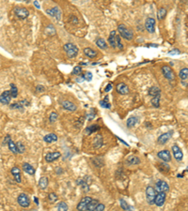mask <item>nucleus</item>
<instances>
[{
	"label": "nucleus",
	"mask_w": 188,
	"mask_h": 211,
	"mask_svg": "<svg viewBox=\"0 0 188 211\" xmlns=\"http://www.w3.org/2000/svg\"><path fill=\"white\" fill-rule=\"evenodd\" d=\"M118 31L120 32V36L124 38L127 41H131V40H133V38H134L133 32L129 28H127V27L122 24L118 25Z\"/></svg>",
	"instance_id": "nucleus-1"
},
{
	"label": "nucleus",
	"mask_w": 188,
	"mask_h": 211,
	"mask_svg": "<svg viewBox=\"0 0 188 211\" xmlns=\"http://www.w3.org/2000/svg\"><path fill=\"white\" fill-rule=\"evenodd\" d=\"M64 50H65V52L67 53V55L70 58L75 57L76 55L78 54V52H79L77 46L74 45V44H73V43H66L64 45Z\"/></svg>",
	"instance_id": "nucleus-2"
},
{
	"label": "nucleus",
	"mask_w": 188,
	"mask_h": 211,
	"mask_svg": "<svg viewBox=\"0 0 188 211\" xmlns=\"http://www.w3.org/2000/svg\"><path fill=\"white\" fill-rule=\"evenodd\" d=\"M156 191L154 188L152 186H148L146 189V199L149 204H154V199H155Z\"/></svg>",
	"instance_id": "nucleus-3"
},
{
	"label": "nucleus",
	"mask_w": 188,
	"mask_h": 211,
	"mask_svg": "<svg viewBox=\"0 0 188 211\" xmlns=\"http://www.w3.org/2000/svg\"><path fill=\"white\" fill-rule=\"evenodd\" d=\"M17 202L22 207H28L30 205V200L29 197L26 193H20L17 198Z\"/></svg>",
	"instance_id": "nucleus-4"
},
{
	"label": "nucleus",
	"mask_w": 188,
	"mask_h": 211,
	"mask_svg": "<svg viewBox=\"0 0 188 211\" xmlns=\"http://www.w3.org/2000/svg\"><path fill=\"white\" fill-rule=\"evenodd\" d=\"M155 191L158 192H167L169 191V185L164 180H158L155 184Z\"/></svg>",
	"instance_id": "nucleus-5"
},
{
	"label": "nucleus",
	"mask_w": 188,
	"mask_h": 211,
	"mask_svg": "<svg viewBox=\"0 0 188 211\" xmlns=\"http://www.w3.org/2000/svg\"><path fill=\"white\" fill-rule=\"evenodd\" d=\"M91 200H92V198L90 197V196L83 197L81 199V201L79 202V204H77V207H76L77 210H79V211H87V207L88 203H90Z\"/></svg>",
	"instance_id": "nucleus-6"
},
{
	"label": "nucleus",
	"mask_w": 188,
	"mask_h": 211,
	"mask_svg": "<svg viewBox=\"0 0 188 211\" xmlns=\"http://www.w3.org/2000/svg\"><path fill=\"white\" fill-rule=\"evenodd\" d=\"M14 13L20 19H26L29 16L28 9H26V8H15Z\"/></svg>",
	"instance_id": "nucleus-7"
},
{
	"label": "nucleus",
	"mask_w": 188,
	"mask_h": 211,
	"mask_svg": "<svg viewBox=\"0 0 188 211\" xmlns=\"http://www.w3.org/2000/svg\"><path fill=\"white\" fill-rule=\"evenodd\" d=\"M162 73H163V75L167 78L168 80L169 81H172L175 79V74L173 73L172 69L170 68L168 66H164L162 68Z\"/></svg>",
	"instance_id": "nucleus-8"
},
{
	"label": "nucleus",
	"mask_w": 188,
	"mask_h": 211,
	"mask_svg": "<svg viewBox=\"0 0 188 211\" xmlns=\"http://www.w3.org/2000/svg\"><path fill=\"white\" fill-rule=\"evenodd\" d=\"M145 26H146V29L149 33H154L155 31V20L153 18H147L146 22H145Z\"/></svg>",
	"instance_id": "nucleus-9"
},
{
	"label": "nucleus",
	"mask_w": 188,
	"mask_h": 211,
	"mask_svg": "<svg viewBox=\"0 0 188 211\" xmlns=\"http://www.w3.org/2000/svg\"><path fill=\"white\" fill-rule=\"evenodd\" d=\"M165 192H158L155 195V199H154V204L157 207H163L165 202Z\"/></svg>",
	"instance_id": "nucleus-10"
},
{
	"label": "nucleus",
	"mask_w": 188,
	"mask_h": 211,
	"mask_svg": "<svg viewBox=\"0 0 188 211\" xmlns=\"http://www.w3.org/2000/svg\"><path fill=\"white\" fill-rule=\"evenodd\" d=\"M171 150L173 152V155H174V158L176 159V160H178V162H181L184 159V153H182L181 149L177 146V145H174L171 148Z\"/></svg>",
	"instance_id": "nucleus-11"
},
{
	"label": "nucleus",
	"mask_w": 188,
	"mask_h": 211,
	"mask_svg": "<svg viewBox=\"0 0 188 211\" xmlns=\"http://www.w3.org/2000/svg\"><path fill=\"white\" fill-rule=\"evenodd\" d=\"M10 99H12V96H10L9 90L4 91L1 95H0V102L3 105H8L10 102Z\"/></svg>",
	"instance_id": "nucleus-12"
},
{
	"label": "nucleus",
	"mask_w": 188,
	"mask_h": 211,
	"mask_svg": "<svg viewBox=\"0 0 188 211\" xmlns=\"http://www.w3.org/2000/svg\"><path fill=\"white\" fill-rule=\"evenodd\" d=\"M157 156H158L159 159H161L165 162H170V160H171V154L168 150H167V149L159 151L157 153Z\"/></svg>",
	"instance_id": "nucleus-13"
},
{
	"label": "nucleus",
	"mask_w": 188,
	"mask_h": 211,
	"mask_svg": "<svg viewBox=\"0 0 188 211\" xmlns=\"http://www.w3.org/2000/svg\"><path fill=\"white\" fill-rule=\"evenodd\" d=\"M172 133H173V131H168V132H165L163 134H161L157 139L158 144H160V145H165V144L171 138Z\"/></svg>",
	"instance_id": "nucleus-14"
},
{
	"label": "nucleus",
	"mask_w": 188,
	"mask_h": 211,
	"mask_svg": "<svg viewBox=\"0 0 188 211\" xmlns=\"http://www.w3.org/2000/svg\"><path fill=\"white\" fill-rule=\"evenodd\" d=\"M117 92L120 95H126V94H128L130 92L129 90V87L126 84L124 83H120L117 86Z\"/></svg>",
	"instance_id": "nucleus-15"
},
{
	"label": "nucleus",
	"mask_w": 188,
	"mask_h": 211,
	"mask_svg": "<svg viewBox=\"0 0 188 211\" xmlns=\"http://www.w3.org/2000/svg\"><path fill=\"white\" fill-rule=\"evenodd\" d=\"M60 156H61V153L57 151V152H50L48 153L45 156V160L47 162H53L55 160H57Z\"/></svg>",
	"instance_id": "nucleus-16"
},
{
	"label": "nucleus",
	"mask_w": 188,
	"mask_h": 211,
	"mask_svg": "<svg viewBox=\"0 0 188 211\" xmlns=\"http://www.w3.org/2000/svg\"><path fill=\"white\" fill-rule=\"evenodd\" d=\"M46 12L52 16V17H55V18H57L58 21L60 20V16H61V12H60V10L58 7H55V8H52L50 9H47L46 10Z\"/></svg>",
	"instance_id": "nucleus-17"
},
{
	"label": "nucleus",
	"mask_w": 188,
	"mask_h": 211,
	"mask_svg": "<svg viewBox=\"0 0 188 211\" xmlns=\"http://www.w3.org/2000/svg\"><path fill=\"white\" fill-rule=\"evenodd\" d=\"M62 107L66 110L68 111H71V112H74V111L77 109V106L71 102H69V101H64L62 102Z\"/></svg>",
	"instance_id": "nucleus-18"
},
{
	"label": "nucleus",
	"mask_w": 188,
	"mask_h": 211,
	"mask_svg": "<svg viewBox=\"0 0 188 211\" xmlns=\"http://www.w3.org/2000/svg\"><path fill=\"white\" fill-rule=\"evenodd\" d=\"M12 174L14 177L15 181L17 183H21V170L17 166H14L12 169Z\"/></svg>",
	"instance_id": "nucleus-19"
},
{
	"label": "nucleus",
	"mask_w": 188,
	"mask_h": 211,
	"mask_svg": "<svg viewBox=\"0 0 188 211\" xmlns=\"http://www.w3.org/2000/svg\"><path fill=\"white\" fill-rule=\"evenodd\" d=\"M22 167H23L24 172H26V174H28L30 175H34L35 169H34V167H33L31 164L27 163V162H25V163H23V166H22Z\"/></svg>",
	"instance_id": "nucleus-20"
},
{
	"label": "nucleus",
	"mask_w": 188,
	"mask_h": 211,
	"mask_svg": "<svg viewBox=\"0 0 188 211\" xmlns=\"http://www.w3.org/2000/svg\"><path fill=\"white\" fill-rule=\"evenodd\" d=\"M43 140H44V142L49 143V144L54 143V142L58 141V136L55 134V133H49V134H46L43 137Z\"/></svg>",
	"instance_id": "nucleus-21"
},
{
	"label": "nucleus",
	"mask_w": 188,
	"mask_h": 211,
	"mask_svg": "<svg viewBox=\"0 0 188 211\" xmlns=\"http://www.w3.org/2000/svg\"><path fill=\"white\" fill-rule=\"evenodd\" d=\"M116 35H117V32L115 30L111 31V33L109 34V38H108V42H109V45L116 48Z\"/></svg>",
	"instance_id": "nucleus-22"
},
{
	"label": "nucleus",
	"mask_w": 188,
	"mask_h": 211,
	"mask_svg": "<svg viewBox=\"0 0 188 211\" xmlns=\"http://www.w3.org/2000/svg\"><path fill=\"white\" fill-rule=\"evenodd\" d=\"M126 163L128 165H136L140 163V160L138 157L136 156H131L126 160Z\"/></svg>",
	"instance_id": "nucleus-23"
},
{
	"label": "nucleus",
	"mask_w": 188,
	"mask_h": 211,
	"mask_svg": "<svg viewBox=\"0 0 188 211\" xmlns=\"http://www.w3.org/2000/svg\"><path fill=\"white\" fill-rule=\"evenodd\" d=\"M149 95L152 96V98L156 96H160L161 95V90H160V88L157 86H152L150 89H149Z\"/></svg>",
	"instance_id": "nucleus-24"
},
{
	"label": "nucleus",
	"mask_w": 188,
	"mask_h": 211,
	"mask_svg": "<svg viewBox=\"0 0 188 211\" xmlns=\"http://www.w3.org/2000/svg\"><path fill=\"white\" fill-rule=\"evenodd\" d=\"M84 54L90 58H94L97 55V52L95 51V50L91 49V48H85L84 49Z\"/></svg>",
	"instance_id": "nucleus-25"
},
{
	"label": "nucleus",
	"mask_w": 188,
	"mask_h": 211,
	"mask_svg": "<svg viewBox=\"0 0 188 211\" xmlns=\"http://www.w3.org/2000/svg\"><path fill=\"white\" fill-rule=\"evenodd\" d=\"M102 146H103V137H102V135H97L95 138H94L93 146L95 148H99Z\"/></svg>",
	"instance_id": "nucleus-26"
},
{
	"label": "nucleus",
	"mask_w": 188,
	"mask_h": 211,
	"mask_svg": "<svg viewBox=\"0 0 188 211\" xmlns=\"http://www.w3.org/2000/svg\"><path fill=\"white\" fill-rule=\"evenodd\" d=\"M99 204V201L96 199H92L91 201L88 203L87 207V211H94L97 207V204Z\"/></svg>",
	"instance_id": "nucleus-27"
},
{
	"label": "nucleus",
	"mask_w": 188,
	"mask_h": 211,
	"mask_svg": "<svg viewBox=\"0 0 188 211\" xmlns=\"http://www.w3.org/2000/svg\"><path fill=\"white\" fill-rule=\"evenodd\" d=\"M138 121H139L138 117H136V116H132V117H130L128 120H127V127L128 128L135 127L138 123Z\"/></svg>",
	"instance_id": "nucleus-28"
},
{
	"label": "nucleus",
	"mask_w": 188,
	"mask_h": 211,
	"mask_svg": "<svg viewBox=\"0 0 188 211\" xmlns=\"http://www.w3.org/2000/svg\"><path fill=\"white\" fill-rule=\"evenodd\" d=\"M120 203L121 208H122L123 210H125V211H134V208H133L132 207H130V205L127 204V202L125 201V200L120 199Z\"/></svg>",
	"instance_id": "nucleus-29"
},
{
	"label": "nucleus",
	"mask_w": 188,
	"mask_h": 211,
	"mask_svg": "<svg viewBox=\"0 0 188 211\" xmlns=\"http://www.w3.org/2000/svg\"><path fill=\"white\" fill-rule=\"evenodd\" d=\"M39 186H40L41 189L44 190V189H46L47 186H48V178L46 176H42L41 177L40 181H39Z\"/></svg>",
	"instance_id": "nucleus-30"
},
{
	"label": "nucleus",
	"mask_w": 188,
	"mask_h": 211,
	"mask_svg": "<svg viewBox=\"0 0 188 211\" xmlns=\"http://www.w3.org/2000/svg\"><path fill=\"white\" fill-rule=\"evenodd\" d=\"M165 16H167V9H165V8H160L158 9V12H157V18L158 20H163Z\"/></svg>",
	"instance_id": "nucleus-31"
},
{
	"label": "nucleus",
	"mask_w": 188,
	"mask_h": 211,
	"mask_svg": "<svg viewBox=\"0 0 188 211\" xmlns=\"http://www.w3.org/2000/svg\"><path fill=\"white\" fill-rule=\"evenodd\" d=\"M10 96H12V98H17L18 96V88L17 86H16L14 84H10Z\"/></svg>",
	"instance_id": "nucleus-32"
},
{
	"label": "nucleus",
	"mask_w": 188,
	"mask_h": 211,
	"mask_svg": "<svg viewBox=\"0 0 188 211\" xmlns=\"http://www.w3.org/2000/svg\"><path fill=\"white\" fill-rule=\"evenodd\" d=\"M179 76H180V78L182 80V82L186 81L187 78H188V69L187 68L181 69V71H180V73H179Z\"/></svg>",
	"instance_id": "nucleus-33"
},
{
	"label": "nucleus",
	"mask_w": 188,
	"mask_h": 211,
	"mask_svg": "<svg viewBox=\"0 0 188 211\" xmlns=\"http://www.w3.org/2000/svg\"><path fill=\"white\" fill-rule=\"evenodd\" d=\"M96 44H97V46L99 48H101V49H103V50L107 49V44H106V41H104L103 38H98V40L96 41Z\"/></svg>",
	"instance_id": "nucleus-34"
},
{
	"label": "nucleus",
	"mask_w": 188,
	"mask_h": 211,
	"mask_svg": "<svg viewBox=\"0 0 188 211\" xmlns=\"http://www.w3.org/2000/svg\"><path fill=\"white\" fill-rule=\"evenodd\" d=\"M99 130H100V126H99V125H91V126L87 128L86 132H87V134H91L92 132L96 131H99Z\"/></svg>",
	"instance_id": "nucleus-35"
},
{
	"label": "nucleus",
	"mask_w": 188,
	"mask_h": 211,
	"mask_svg": "<svg viewBox=\"0 0 188 211\" xmlns=\"http://www.w3.org/2000/svg\"><path fill=\"white\" fill-rule=\"evenodd\" d=\"M16 148H17V152L20 154H23L26 151V146H24V144H22L21 142H17L15 144Z\"/></svg>",
	"instance_id": "nucleus-36"
},
{
	"label": "nucleus",
	"mask_w": 188,
	"mask_h": 211,
	"mask_svg": "<svg viewBox=\"0 0 188 211\" xmlns=\"http://www.w3.org/2000/svg\"><path fill=\"white\" fill-rule=\"evenodd\" d=\"M8 146H9V150L12 151L13 154H18V152H17V148H16V145L13 143L12 140H10V141L8 143Z\"/></svg>",
	"instance_id": "nucleus-37"
},
{
	"label": "nucleus",
	"mask_w": 188,
	"mask_h": 211,
	"mask_svg": "<svg viewBox=\"0 0 188 211\" xmlns=\"http://www.w3.org/2000/svg\"><path fill=\"white\" fill-rule=\"evenodd\" d=\"M68 204L65 202H59L58 204V211H68Z\"/></svg>",
	"instance_id": "nucleus-38"
},
{
	"label": "nucleus",
	"mask_w": 188,
	"mask_h": 211,
	"mask_svg": "<svg viewBox=\"0 0 188 211\" xmlns=\"http://www.w3.org/2000/svg\"><path fill=\"white\" fill-rule=\"evenodd\" d=\"M160 99H161V95L160 96H156V97H153L152 99V104L153 105L154 107L159 108L160 106Z\"/></svg>",
	"instance_id": "nucleus-39"
},
{
	"label": "nucleus",
	"mask_w": 188,
	"mask_h": 211,
	"mask_svg": "<svg viewBox=\"0 0 188 211\" xmlns=\"http://www.w3.org/2000/svg\"><path fill=\"white\" fill-rule=\"evenodd\" d=\"M100 105H101L102 107L107 108V109H109L110 107H111V105H110V103L108 102V98L107 97H106V98H104V99H103V101L100 102Z\"/></svg>",
	"instance_id": "nucleus-40"
},
{
	"label": "nucleus",
	"mask_w": 188,
	"mask_h": 211,
	"mask_svg": "<svg viewBox=\"0 0 188 211\" xmlns=\"http://www.w3.org/2000/svg\"><path fill=\"white\" fill-rule=\"evenodd\" d=\"M9 108H10V109H16V110H20L21 112H23V111H24V107L22 106V105H21L19 102L10 104V105H9Z\"/></svg>",
	"instance_id": "nucleus-41"
},
{
	"label": "nucleus",
	"mask_w": 188,
	"mask_h": 211,
	"mask_svg": "<svg viewBox=\"0 0 188 211\" xmlns=\"http://www.w3.org/2000/svg\"><path fill=\"white\" fill-rule=\"evenodd\" d=\"M58 118V115L56 112H52L50 114V115H49V120H50L51 123H55Z\"/></svg>",
	"instance_id": "nucleus-42"
},
{
	"label": "nucleus",
	"mask_w": 188,
	"mask_h": 211,
	"mask_svg": "<svg viewBox=\"0 0 188 211\" xmlns=\"http://www.w3.org/2000/svg\"><path fill=\"white\" fill-rule=\"evenodd\" d=\"M116 47H118L120 50L123 49V45L120 42V35H116Z\"/></svg>",
	"instance_id": "nucleus-43"
},
{
	"label": "nucleus",
	"mask_w": 188,
	"mask_h": 211,
	"mask_svg": "<svg viewBox=\"0 0 188 211\" xmlns=\"http://www.w3.org/2000/svg\"><path fill=\"white\" fill-rule=\"evenodd\" d=\"M48 198H49V201H50V203H55L58 200V195L55 192H51V193H49V195H48Z\"/></svg>",
	"instance_id": "nucleus-44"
},
{
	"label": "nucleus",
	"mask_w": 188,
	"mask_h": 211,
	"mask_svg": "<svg viewBox=\"0 0 188 211\" xmlns=\"http://www.w3.org/2000/svg\"><path fill=\"white\" fill-rule=\"evenodd\" d=\"M81 73H82V68H81L80 66H76L75 68L73 70V71H71V74H74V75H79Z\"/></svg>",
	"instance_id": "nucleus-45"
},
{
	"label": "nucleus",
	"mask_w": 188,
	"mask_h": 211,
	"mask_svg": "<svg viewBox=\"0 0 188 211\" xmlns=\"http://www.w3.org/2000/svg\"><path fill=\"white\" fill-rule=\"evenodd\" d=\"M84 79L87 80V82H90V81L92 80V73H90V71H87V73H85Z\"/></svg>",
	"instance_id": "nucleus-46"
},
{
	"label": "nucleus",
	"mask_w": 188,
	"mask_h": 211,
	"mask_svg": "<svg viewBox=\"0 0 188 211\" xmlns=\"http://www.w3.org/2000/svg\"><path fill=\"white\" fill-rule=\"evenodd\" d=\"M104 209H106V205H104L103 204H102V203H99L94 211H103Z\"/></svg>",
	"instance_id": "nucleus-47"
},
{
	"label": "nucleus",
	"mask_w": 188,
	"mask_h": 211,
	"mask_svg": "<svg viewBox=\"0 0 188 211\" xmlns=\"http://www.w3.org/2000/svg\"><path fill=\"white\" fill-rule=\"evenodd\" d=\"M94 117H95V114H92V113L87 114V120H92Z\"/></svg>",
	"instance_id": "nucleus-48"
},
{
	"label": "nucleus",
	"mask_w": 188,
	"mask_h": 211,
	"mask_svg": "<svg viewBox=\"0 0 188 211\" xmlns=\"http://www.w3.org/2000/svg\"><path fill=\"white\" fill-rule=\"evenodd\" d=\"M112 87H113L112 84H108V85L106 86V88H104V91H106V92H109L110 90L112 89Z\"/></svg>",
	"instance_id": "nucleus-49"
},
{
	"label": "nucleus",
	"mask_w": 188,
	"mask_h": 211,
	"mask_svg": "<svg viewBox=\"0 0 188 211\" xmlns=\"http://www.w3.org/2000/svg\"><path fill=\"white\" fill-rule=\"evenodd\" d=\"M75 81H76L77 83H82L83 81H85V79H84V76H82V75L78 76V77H77V78L75 79Z\"/></svg>",
	"instance_id": "nucleus-50"
},
{
	"label": "nucleus",
	"mask_w": 188,
	"mask_h": 211,
	"mask_svg": "<svg viewBox=\"0 0 188 211\" xmlns=\"http://www.w3.org/2000/svg\"><path fill=\"white\" fill-rule=\"evenodd\" d=\"M10 140H12V138L9 137V135H7L6 138H5V140H4V143H3V144H4V145H8V143H9Z\"/></svg>",
	"instance_id": "nucleus-51"
},
{
	"label": "nucleus",
	"mask_w": 188,
	"mask_h": 211,
	"mask_svg": "<svg viewBox=\"0 0 188 211\" xmlns=\"http://www.w3.org/2000/svg\"><path fill=\"white\" fill-rule=\"evenodd\" d=\"M36 89H37V91H38V92H43L44 90H45V88H44L42 86H38Z\"/></svg>",
	"instance_id": "nucleus-52"
},
{
	"label": "nucleus",
	"mask_w": 188,
	"mask_h": 211,
	"mask_svg": "<svg viewBox=\"0 0 188 211\" xmlns=\"http://www.w3.org/2000/svg\"><path fill=\"white\" fill-rule=\"evenodd\" d=\"M117 139H118V140H119L120 142H121V143H122V144H124V145H125V146H129V145H128V144H127V143H126L125 141H123V140H122V139H120V137H117Z\"/></svg>",
	"instance_id": "nucleus-53"
},
{
	"label": "nucleus",
	"mask_w": 188,
	"mask_h": 211,
	"mask_svg": "<svg viewBox=\"0 0 188 211\" xmlns=\"http://www.w3.org/2000/svg\"><path fill=\"white\" fill-rule=\"evenodd\" d=\"M174 53H180V51H179L178 49H174L173 51H170V52H169L170 54H174Z\"/></svg>",
	"instance_id": "nucleus-54"
},
{
	"label": "nucleus",
	"mask_w": 188,
	"mask_h": 211,
	"mask_svg": "<svg viewBox=\"0 0 188 211\" xmlns=\"http://www.w3.org/2000/svg\"><path fill=\"white\" fill-rule=\"evenodd\" d=\"M34 6H35L37 9H41V6H40V4H39L38 1H34Z\"/></svg>",
	"instance_id": "nucleus-55"
},
{
	"label": "nucleus",
	"mask_w": 188,
	"mask_h": 211,
	"mask_svg": "<svg viewBox=\"0 0 188 211\" xmlns=\"http://www.w3.org/2000/svg\"><path fill=\"white\" fill-rule=\"evenodd\" d=\"M34 200H35V202H36V204H39V200H38V198L34 197Z\"/></svg>",
	"instance_id": "nucleus-56"
}]
</instances>
